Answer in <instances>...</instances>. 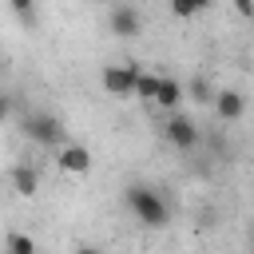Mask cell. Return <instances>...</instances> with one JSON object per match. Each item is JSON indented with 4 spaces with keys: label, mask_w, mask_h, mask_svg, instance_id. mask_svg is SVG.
Returning <instances> with one entry per match:
<instances>
[{
    "label": "cell",
    "mask_w": 254,
    "mask_h": 254,
    "mask_svg": "<svg viewBox=\"0 0 254 254\" xmlns=\"http://www.w3.org/2000/svg\"><path fill=\"white\" fill-rule=\"evenodd\" d=\"M127 206L135 210V218H139L143 226H167V218H171V210H167V202L159 198V190H151V187H143V183L127 187Z\"/></svg>",
    "instance_id": "1"
},
{
    "label": "cell",
    "mask_w": 254,
    "mask_h": 254,
    "mask_svg": "<svg viewBox=\"0 0 254 254\" xmlns=\"http://www.w3.org/2000/svg\"><path fill=\"white\" fill-rule=\"evenodd\" d=\"M139 64L135 60H123V64H107L103 71H99V83H103V91L107 95H115V99H127V95H135V83H139Z\"/></svg>",
    "instance_id": "2"
},
{
    "label": "cell",
    "mask_w": 254,
    "mask_h": 254,
    "mask_svg": "<svg viewBox=\"0 0 254 254\" xmlns=\"http://www.w3.org/2000/svg\"><path fill=\"white\" fill-rule=\"evenodd\" d=\"M24 135L32 139V143H40V147H64L67 139H64V123L52 115V111H32L28 119H24Z\"/></svg>",
    "instance_id": "3"
},
{
    "label": "cell",
    "mask_w": 254,
    "mask_h": 254,
    "mask_svg": "<svg viewBox=\"0 0 254 254\" xmlns=\"http://www.w3.org/2000/svg\"><path fill=\"white\" fill-rule=\"evenodd\" d=\"M163 135H167V143L179 147V151H190V147L198 143V127H194L190 115H171L167 127H163Z\"/></svg>",
    "instance_id": "4"
},
{
    "label": "cell",
    "mask_w": 254,
    "mask_h": 254,
    "mask_svg": "<svg viewBox=\"0 0 254 254\" xmlns=\"http://www.w3.org/2000/svg\"><path fill=\"white\" fill-rule=\"evenodd\" d=\"M56 163H60V171H67V175H87L91 171V151L83 147V143H64L60 151H56Z\"/></svg>",
    "instance_id": "5"
},
{
    "label": "cell",
    "mask_w": 254,
    "mask_h": 254,
    "mask_svg": "<svg viewBox=\"0 0 254 254\" xmlns=\"http://www.w3.org/2000/svg\"><path fill=\"white\" fill-rule=\"evenodd\" d=\"M214 115H218L222 123H234V119H242V115H246V99H242V91H234V87H222V91H214Z\"/></svg>",
    "instance_id": "6"
},
{
    "label": "cell",
    "mask_w": 254,
    "mask_h": 254,
    "mask_svg": "<svg viewBox=\"0 0 254 254\" xmlns=\"http://www.w3.org/2000/svg\"><path fill=\"white\" fill-rule=\"evenodd\" d=\"M107 20H111V32H115V36H139V28H143L139 8H131V4H115Z\"/></svg>",
    "instance_id": "7"
},
{
    "label": "cell",
    "mask_w": 254,
    "mask_h": 254,
    "mask_svg": "<svg viewBox=\"0 0 254 254\" xmlns=\"http://www.w3.org/2000/svg\"><path fill=\"white\" fill-rule=\"evenodd\" d=\"M12 190H16L20 198H32V194L40 190V171H36L32 163H16V167H12Z\"/></svg>",
    "instance_id": "8"
},
{
    "label": "cell",
    "mask_w": 254,
    "mask_h": 254,
    "mask_svg": "<svg viewBox=\"0 0 254 254\" xmlns=\"http://www.w3.org/2000/svg\"><path fill=\"white\" fill-rule=\"evenodd\" d=\"M183 95H187V87H183L175 75H159V91H155V103H159V107L175 111V107L183 103Z\"/></svg>",
    "instance_id": "9"
},
{
    "label": "cell",
    "mask_w": 254,
    "mask_h": 254,
    "mask_svg": "<svg viewBox=\"0 0 254 254\" xmlns=\"http://www.w3.org/2000/svg\"><path fill=\"white\" fill-rule=\"evenodd\" d=\"M4 254H36V238L24 234V230H12L8 242H4Z\"/></svg>",
    "instance_id": "10"
},
{
    "label": "cell",
    "mask_w": 254,
    "mask_h": 254,
    "mask_svg": "<svg viewBox=\"0 0 254 254\" xmlns=\"http://www.w3.org/2000/svg\"><path fill=\"white\" fill-rule=\"evenodd\" d=\"M155 91H159V75L155 71H139V83H135V95L143 103H155Z\"/></svg>",
    "instance_id": "11"
},
{
    "label": "cell",
    "mask_w": 254,
    "mask_h": 254,
    "mask_svg": "<svg viewBox=\"0 0 254 254\" xmlns=\"http://www.w3.org/2000/svg\"><path fill=\"white\" fill-rule=\"evenodd\" d=\"M202 8H206V4H187V0H175V4H171L175 16H198Z\"/></svg>",
    "instance_id": "12"
},
{
    "label": "cell",
    "mask_w": 254,
    "mask_h": 254,
    "mask_svg": "<svg viewBox=\"0 0 254 254\" xmlns=\"http://www.w3.org/2000/svg\"><path fill=\"white\" fill-rule=\"evenodd\" d=\"M12 12H16L20 20H36V8H28V4H20V0L12 4Z\"/></svg>",
    "instance_id": "13"
},
{
    "label": "cell",
    "mask_w": 254,
    "mask_h": 254,
    "mask_svg": "<svg viewBox=\"0 0 254 254\" xmlns=\"http://www.w3.org/2000/svg\"><path fill=\"white\" fill-rule=\"evenodd\" d=\"M190 91H194V99H214V95H210V87H206L202 79H194V83H190Z\"/></svg>",
    "instance_id": "14"
},
{
    "label": "cell",
    "mask_w": 254,
    "mask_h": 254,
    "mask_svg": "<svg viewBox=\"0 0 254 254\" xmlns=\"http://www.w3.org/2000/svg\"><path fill=\"white\" fill-rule=\"evenodd\" d=\"M8 115H12V99H8V95H0V123H4Z\"/></svg>",
    "instance_id": "15"
},
{
    "label": "cell",
    "mask_w": 254,
    "mask_h": 254,
    "mask_svg": "<svg viewBox=\"0 0 254 254\" xmlns=\"http://www.w3.org/2000/svg\"><path fill=\"white\" fill-rule=\"evenodd\" d=\"M234 12H238V16H254V4H246V0H238V4H234Z\"/></svg>",
    "instance_id": "16"
},
{
    "label": "cell",
    "mask_w": 254,
    "mask_h": 254,
    "mask_svg": "<svg viewBox=\"0 0 254 254\" xmlns=\"http://www.w3.org/2000/svg\"><path fill=\"white\" fill-rule=\"evenodd\" d=\"M75 254H99V250H95V246H79Z\"/></svg>",
    "instance_id": "17"
}]
</instances>
